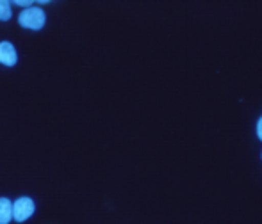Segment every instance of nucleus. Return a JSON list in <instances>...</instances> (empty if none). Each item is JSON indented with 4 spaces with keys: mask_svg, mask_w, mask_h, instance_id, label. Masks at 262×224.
I'll return each mask as SVG.
<instances>
[{
    "mask_svg": "<svg viewBox=\"0 0 262 224\" xmlns=\"http://www.w3.org/2000/svg\"><path fill=\"white\" fill-rule=\"evenodd\" d=\"M257 135H259V139L262 141V117L259 119V123H257Z\"/></svg>",
    "mask_w": 262,
    "mask_h": 224,
    "instance_id": "nucleus-7",
    "label": "nucleus"
},
{
    "mask_svg": "<svg viewBox=\"0 0 262 224\" xmlns=\"http://www.w3.org/2000/svg\"><path fill=\"white\" fill-rule=\"evenodd\" d=\"M11 14H13V11H11V4L6 2V0H0V20L2 21L9 20Z\"/></svg>",
    "mask_w": 262,
    "mask_h": 224,
    "instance_id": "nucleus-5",
    "label": "nucleus"
},
{
    "mask_svg": "<svg viewBox=\"0 0 262 224\" xmlns=\"http://www.w3.org/2000/svg\"><path fill=\"white\" fill-rule=\"evenodd\" d=\"M13 219V203L7 197H0V224H9Z\"/></svg>",
    "mask_w": 262,
    "mask_h": 224,
    "instance_id": "nucleus-4",
    "label": "nucleus"
},
{
    "mask_svg": "<svg viewBox=\"0 0 262 224\" xmlns=\"http://www.w3.org/2000/svg\"><path fill=\"white\" fill-rule=\"evenodd\" d=\"M16 61H18V54L14 50V46L9 41L0 43V62L4 66H7V68H11V66L16 64Z\"/></svg>",
    "mask_w": 262,
    "mask_h": 224,
    "instance_id": "nucleus-3",
    "label": "nucleus"
},
{
    "mask_svg": "<svg viewBox=\"0 0 262 224\" xmlns=\"http://www.w3.org/2000/svg\"><path fill=\"white\" fill-rule=\"evenodd\" d=\"M45 21H47L45 11L36 6L29 7V9H24L20 13V16H18V23L24 29H31V31H39V29H43Z\"/></svg>",
    "mask_w": 262,
    "mask_h": 224,
    "instance_id": "nucleus-1",
    "label": "nucleus"
},
{
    "mask_svg": "<svg viewBox=\"0 0 262 224\" xmlns=\"http://www.w3.org/2000/svg\"><path fill=\"white\" fill-rule=\"evenodd\" d=\"M16 6H21V7H25V9H29V7H32L34 6V2H29V0H16Z\"/></svg>",
    "mask_w": 262,
    "mask_h": 224,
    "instance_id": "nucleus-6",
    "label": "nucleus"
},
{
    "mask_svg": "<svg viewBox=\"0 0 262 224\" xmlns=\"http://www.w3.org/2000/svg\"><path fill=\"white\" fill-rule=\"evenodd\" d=\"M32 214H34V201L31 197H18L13 203V219L16 222H25Z\"/></svg>",
    "mask_w": 262,
    "mask_h": 224,
    "instance_id": "nucleus-2",
    "label": "nucleus"
}]
</instances>
